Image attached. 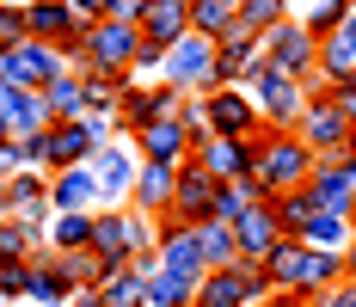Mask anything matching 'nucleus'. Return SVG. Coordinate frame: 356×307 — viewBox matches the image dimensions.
<instances>
[{
	"label": "nucleus",
	"mask_w": 356,
	"mask_h": 307,
	"mask_svg": "<svg viewBox=\"0 0 356 307\" xmlns=\"http://www.w3.org/2000/svg\"><path fill=\"white\" fill-rule=\"evenodd\" d=\"M270 271V289H295V295H325L332 283H344V252H325V246H307V239L283 234L264 258Z\"/></svg>",
	"instance_id": "1"
},
{
	"label": "nucleus",
	"mask_w": 356,
	"mask_h": 307,
	"mask_svg": "<svg viewBox=\"0 0 356 307\" xmlns=\"http://www.w3.org/2000/svg\"><path fill=\"white\" fill-rule=\"evenodd\" d=\"M314 160H320V154L295 136V129H264V136H258V172H252V178H258L264 197H283V191H301V184L314 178Z\"/></svg>",
	"instance_id": "2"
},
{
	"label": "nucleus",
	"mask_w": 356,
	"mask_h": 307,
	"mask_svg": "<svg viewBox=\"0 0 356 307\" xmlns=\"http://www.w3.org/2000/svg\"><path fill=\"white\" fill-rule=\"evenodd\" d=\"M117 123H123L117 111H86V117H68V123H49V129H43V172L86 166V160L111 141Z\"/></svg>",
	"instance_id": "3"
},
{
	"label": "nucleus",
	"mask_w": 356,
	"mask_h": 307,
	"mask_svg": "<svg viewBox=\"0 0 356 307\" xmlns=\"http://www.w3.org/2000/svg\"><path fill=\"white\" fill-rule=\"evenodd\" d=\"M154 246L147 234V215L142 209H105V215H92V258H99V271H129V258Z\"/></svg>",
	"instance_id": "4"
},
{
	"label": "nucleus",
	"mask_w": 356,
	"mask_h": 307,
	"mask_svg": "<svg viewBox=\"0 0 356 307\" xmlns=\"http://www.w3.org/2000/svg\"><path fill=\"white\" fill-rule=\"evenodd\" d=\"M252 104H258V117L270 123V129H295L301 123V111L314 104V86L307 80H295V74H277V68H258L246 80Z\"/></svg>",
	"instance_id": "5"
},
{
	"label": "nucleus",
	"mask_w": 356,
	"mask_h": 307,
	"mask_svg": "<svg viewBox=\"0 0 356 307\" xmlns=\"http://www.w3.org/2000/svg\"><path fill=\"white\" fill-rule=\"evenodd\" d=\"M295 136L307 141L320 160H338V154H356V117H344L332 93H314V104H307L301 123H295Z\"/></svg>",
	"instance_id": "6"
},
{
	"label": "nucleus",
	"mask_w": 356,
	"mask_h": 307,
	"mask_svg": "<svg viewBox=\"0 0 356 307\" xmlns=\"http://www.w3.org/2000/svg\"><path fill=\"white\" fill-rule=\"evenodd\" d=\"M258 43H264V68H277V74H295V80H307V74L320 68V37L307 31L301 19H283V25H270Z\"/></svg>",
	"instance_id": "7"
},
{
	"label": "nucleus",
	"mask_w": 356,
	"mask_h": 307,
	"mask_svg": "<svg viewBox=\"0 0 356 307\" xmlns=\"http://www.w3.org/2000/svg\"><path fill=\"white\" fill-rule=\"evenodd\" d=\"M136 56H142V25L99 19V25L86 31V68H99V74H136Z\"/></svg>",
	"instance_id": "8"
},
{
	"label": "nucleus",
	"mask_w": 356,
	"mask_h": 307,
	"mask_svg": "<svg viewBox=\"0 0 356 307\" xmlns=\"http://www.w3.org/2000/svg\"><path fill=\"white\" fill-rule=\"evenodd\" d=\"M56 74H68V68H62V49L43 43V37H25L19 49L0 56V80H6V86H25V93H43Z\"/></svg>",
	"instance_id": "9"
},
{
	"label": "nucleus",
	"mask_w": 356,
	"mask_h": 307,
	"mask_svg": "<svg viewBox=\"0 0 356 307\" xmlns=\"http://www.w3.org/2000/svg\"><path fill=\"white\" fill-rule=\"evenodd\" d=\"M166 86H178V93H191V86L215 93V37H203V31L178 37L166 49Z\"/></svg>",
	"instance_id": "10"
},
{
	"label": "nucleus",
	"mask_w": 356,
	"mask_h": 307,
	"mask_svg": "<svg viewBox=\"0 0 356 307\" xmlns=\"http://www.w3.org/2000/svg\"><path fill=\"white\" fill-rule=\"evenodd\" d=\"M203 117H209V136H264L270 129L258 117V104H252L246 86H215L209 99H203Z\"/></svg>",
	"instance_id": "11"
},
{
	"label": "nucleus",
	"mask_w": 356,
	"mask_h": 307,
	"mask_svg": "<svg viewBox=\"0 0 356 307\" xmlns=\"http://www.w3.org/2000/svg\"><path fill=\"white\" fill-rule=\"evenodd\" d=\"M215 191H221V178L203 172L197 160H184L178 166V191H172V221H184V228L215 221Z\"/></svg>",
	"instance_id": "12"
},
{
	"label": "nucleus",
	"mask_w": 356,
	"mask_h": 307,
	"mask_svg": "<svg viewBox=\"0 0 356 307\" xmlns=\"http://www.w3.org/2000/svg\"><path fill=\"white\" fill-rule=\"evenodd\" d=\"M197 166L215 172L221 184L252 178V172H258V136H209L203 148H197Z\"/></svg>",
	"instance_id": "13"
},
{
	"label": "nucleus",
	"mask_w": 356,
	"mask_h": 307,
	"mask_svg": "<svg viewBox=\"0 0 356 307\" xmlns=\"http://www.w3.org/2000/svg\"><path fill=\"white\" fill-rule=\"evenodd\" d=\"M258 68H264V43H258L252 31L234 25V31L215 43V86H246Z\"/></svg>",
	"instance_id": "14"
},
{
	"label": "nucleus",
	"mask_w": 356,
	"mask_h": 307,
	"mask_svg": "<svg viewBox=\"0 0 356 307\" xmlns=\"http://www.w3.org/2000/svg\"><path fill=\"white\" fill-rule=\"evenodd\" d=\"M136 148H142V160H154V166H184V160H197V136H191L178 117H160V123L136 129Z\"/></svg>",
	"instance_id": "15"
},
{
	"label": "nucleus",
	"mask_w": 356,
	"mask_h": 307,
	"mask_svg": "<svg viewBox=\"0 0 356 307\" xmlns=\"http://www.w3.org/2000/svg\"><path fill=\"white\" fill-rule=\"evenodd\" d=\"M160 271H178L191 276V283H203V271H209V258H203V239H197V228H184V221H172L166 215V228H160Z\"/></svg>",
	"instance_id": "16"
},
{
	"label": "nucleus",
	"mask_w": 356,
	"mask_h": 307,
	"mask_svg": "<svg viewBox=\"0 0 356 307\" xmlns=\"http://www.w3.org/2000/svg\"><path fill=\"white\" fill-rule=\"evenodd\" d=\"M307 191L320 197V209H338V215H350V209H356V154L314 160V178H307Z\"/></svg>",
	"instance_id": "17"
},
{
	"label": "nucleus",
	"mask_w": 356,
	"mask_h": 307,
	"mask_svg": "<svg viewBox=\"0 0 356 307\" xmlns=\"http://www.w3.org/2000/svg\"><path fill=\"white\" fill-rule=\"evenodd\" d=\"M178 104L184 93L178 86H123V99H117V117H123V129H147V123H160V117H178Z\"/></svg>",
	"instance_id": "18"
},
{
	"label": "nucleus",
	"mask_w": 356,
	"mask_h": 307,
	"mask_svg": "<svg viewBox=\"0 0 356 307\" xmlns=\"http://www.w3.org/2000/svg\"><path fill=\"white\" fill-rule=\"evenodd\" d=\"M234 234H240V258H252V265H264L270 258V246L283 239V221H277V203L264 197V203H252L240 221H234Z\"/></svg>",
	"instance_id": "19"
},
{
	"label": "nucleus",
	"mask_w": 356,
	"mask_h": 307,
	"mask_svg": "<svg viewBox=\"0 0 356 307\" xmlns=\"http://www.w3.org/2000/svg\"><path fill=\"white\" fill-rule=\"evenodd\" d=\"M314 74H320L314 93H325V86H338V80H350V74H356V6H350V19L320 43V68H314Z\"/></svg>",
	"instance_id": "20"
},
{
	"label": "nucleus",
	"mask_w": 356,
	"mask_h": 307,
	"mask_svg": "<svg viewBox=\"0 0 356 307\" xmlns=\"http://www.w3.org/2000/svg\"><path fill=\"white\" fill-rule=\"evenodd\" d=\"M136 172H142V154H123L117 141H105V148L92 154V178H99V197H105V203H123V197H129Z\"/></svg>",
	"instance_id": "21"
},
{
	"label": "nucleus",
	"mask_w": 356,
	"mask_h": 307,
	"mask_svg": "<svg viewBox=\"0 0 356 307\" xmlns=\"http://www.w3.org/2000/svg\"><path fill=\"white\" fill-rule=\"evenodd\" d=\"M172 191H178V166L142 160L136 184H129V203H142V215H172Z\"/></svg>",
	"instance_id": "22"
},
{
	"label": "nucleus",
	"mask_w": 356,
	"mask_h": 307,
	"mask_svg": "<svg viewBox=\"0 0 356 307\" xmlns=\"http://www.w3.org/2000/svg\"><path fill=\"white\" fill-rule=\"evenodd\" d=\"M92 203H105L99 197V178H92V160L86 166H68V172H49V209H92Z\"/></svg>",
	"instance_id": "23"
},
{
	"label": "nucleus",
	"mask_w": 356,
	"mask_h": 307,
	"mask_svg": "<svg viewBox=\"0 0 356 307\" xmlns=\"http://www.w3.org/2000/svg\"><path fill=\"white\" fill-rule=\"evenodd\" d=\"M25 25H31V37H43V43H62V37L86 31V19L74 13V0H31V6H25Z\"/></svg>",
	"instance_id": "24"
},
{
	"label": "nucleus",
	"mask_w": 356,
	"mask_h": 307,
	"mask_svg": "<svg viewBox=\"0 0 356 307\" xmlns=\"http://www.w3.org/2000/svg\"><path fill=\"white\" fill-rule=\"evenodd\" d=\"M184 31H191V0H147V13H142V37L147 43L172 49Z\"/></svg>",
	"instance_id": "25"
},
{
	"label": "nucleus",
	"mask_w": 356,
	"mask_h": 307,
	"mask_svg": "<svg viewBox=\"0 0 356 307\" xmlns=\"http://www.w3.org/2000/svg\"><path fill=\"white\" fill-rule=\"evenodd\" d=\"M6 203H13V215H25V221L37 228V221L49 215V178H43L37 166H19L13 178H6Z\"/></svg>",
	"instance_id": "26"
},
{
	"label": "nucleus",
	"mask_w": 356,
	"mask_h": 307,
	"mask_svg": "<svg viewBox=\"0 0 356 307\" xmlns=\"http://www.w3.org/2000/svg\"><path fill=\"white\" fill-rule=\"evenodd\" d=\"M0 123H6V136H43L56 117H49L43 93H25V86H13V104L0 111Z\"/></svg>",
	"instance_id": "27"
},
{
	"label": "nucleus",
	"mask_w": 356,
	"mask_h": 307,
	"mask_svg": "<svg viewBox=\"0 0 356 307\" xmlns=\"http://www.w3.org/2000/svg\"><path fill=\"white\" fill-rule=\"evenodd\" d=\"M191 307H252V295H246V283H240V271L221 265V271H203L197 301H191Z\"/></svg>",
	"instance_id": "28"
},
{
	"label": "nucleus",
	"mask_w": 356,
	"mask_h": 307,
	"mask_svg": "<svg viewBox=\"0 0 356 307\" xmlns=\"http://www.w3.org/2000/svg\"><path fill=\"white\" fill-rule=\"evenodd\" d=\"M43 104H49V117L56 123H68V117H86V74H56L49 86H43Z\"/></svg>",
	"instance_id": "29"
},
{
	"label": "nucleus",
	"mask_w": 356,
	"mask_h": 307,
	"mask_svg": "<svg viewBox=\"0 0 356 307\" xmlns=\"http://www.w3.org/2000/svg\"><path fill=\"white\" fill-rule=\"evenodd\" d=\"M234 25H240V6L234 0H191V31H203V37L221 43Z\"/></svg>",
	"instance_id": "30"
},
{
	"label": "nucleus",
	"mask_w": 356,
	"mask_h": 307,
	"mask_svg": "<svg viewBox=\"0 0 356 307\" xmlns=\"http://www.w3.org/2000/svg\"><path fill=\"white\" fill-rule=\"evenodd\" d=\"M270 203H277V221H283V234H307V221H314V215H320V197H314V191H307V184H301V191H283V197H270Z\"/></svg>",
	"instance_id": "31"
},
{
	"label": "nucleus",
	"mask_w": 356,
	"mask_h": 307,
	"mask_svg": "<svg viewBox=\"0 0 356 307\" xmlns=\"http://www.w3.org/2000/svg\"><path fill=\"white\" fill-rule=\"evenodd\" d=\"M197 239H203L209 271H221V265H240V234H234V221H203V228H197Z\"/></svg>",
	"instance_id": "32"
},
{
	"label": "nucleus",
	"mask_w": 356,
	"mask_h": 307,
	"mask_svg": "<svg viewBox=\"0 0 356 307\" xmlns=\"http://www.w3.org/2000/svg\"><path fill=\"white\" fill-rule=\"evenodd\" d=\"M350 234H356V221L350 215H338V209H320V215H314V221H307V246H325V252H344V246H350Z\"/></svg>",
	"instance_id": "33"
},
{
	"label": "nucleus",
	"mask_w": 356,
	"mask_h": 307,
	"mask_svg": "<svg viewBox=\"0 0 356 307\" xmlns=\"http://www.w3.org/2000/svg\"><path fill=\"white\" fill-rule=\"evenodd\" d=\"M25 295H31V301H74V283L62 276V265H56V258L43 252V265H37V271L25 276Z\"/></svg>",
	"instance_id": "34"
},
{
	"label": "nucleus",
	"mask_w": 356,
	"mask_h": 307,
	"mask_svg": "<svg viewBox=\"0 0 356 307\" xmlns=\"http://www.w3.org/2000/svg\"><path fill=\"white\" fill-rule=\"evenodd\" d=\"M252 203H264L258 178H234V184H221V191H215V221H240Z\"/></svg>",
	"instance_id": "35"
},
{
	"label": "nucleus",
	"mask_w": 356,
	"mask_h": 307,
	"mask_svg": "<svg viewBox=\"0 0 356 307\" xmlns=\"http://www.w3.org/2000/svg\"><path fill=\"white\" fill-rule=\"evenodd\" d=\"M49 239H56V252H86V246H92V209H68V215H56Z\"/></svg>",
	"instance_id": "36"
},
{
	"label": "nucleus",
	"mask_w": 356,
	"mask_h": 307,
	"mask_svg": "<svg viewBox=\"0 0 356 307\" xmlns=\"http://www.w3.org/2000/svg\"><path fill=\"white\" fill-rule=\"evenodd\" d=\"M99 295H105V307H147V276L111 271L105 283H99Z\"/></svg>",
	"instance_id": "37"
},
{
	"label": "nucleus",
	"mask_w": 356,
	"mask_h": 307,
	"mask_svg": "<svg viewBox=\"0 0 356 307\" xmlns=\"http://www.w3.org/2000/svg\"><path fill=\"white\" fill-rule=\"evenodd\" d=\"M191 301H197V283L178 271H160L147 283V307H191Z\"/></svg>",
	"instance_id": "38"
},
{
	"label": "nucleus",
	"mask_w": 356,
	"mask_h": 307,
	"mask_svg": "<svg viewBox=\"0 0 356 307\" xmlns=\"http://www.w3.org/2000/svg\"><path fill=\"white\" fill-rule=\"evenodd\" d=\"M37 228L31 221H0V265H25V258H37Z\"/></svg>",
	"instance_id": "39"
},
{
	"label": "nucleus",
	"mask_w": 356,
	"mask_h": 307,
	"mask_svg": "<svg viewBox=\"0 0 356 307\" xmlns=\"http://www.w3.org/2000/svg\"><path fill=\"white\" fill-rule=\"evenodd\" d=\"M283 19H289V0H240V31H252V37H264Z\"/></svg>",
	"instance_id": "40"
},
{
	"label": "nucleus",
	"mask_w": 356,
	"mask_h": 307,
	"mask_svg": "<svg viewBox=\"0 0 356 307\" xmlns=\"http://www.w3.org/2000/svg\"><path fill=\"white\" fill-rule=\"evenodd\" d=\"M123 86H129V74H99V68H86V111H117Z\"/></svg>",
	"instance_id": "41"
},
{
	"label": "nucleus",
	"mask_w": 356,
	"mask_h": 307,
	"mask_svg": "<svg viewBox=\"0 0 356 307\" xmlns=\"http://www.w3.org/2000/svg\"><path fill=\"white\" fill-rule=\"evenodd\" d=\"M350 6H356V0H320L314 13H301V25H307V31L325 43V37H332L338 25H344V19H350Z\"/></svg>",
	"instance_id": "42"
},
{
	"label": "nucleus",
	"mask_w": 356,
	"mask_h": 307,
	"mask_svg": "<svg viewBox=\"0 0 356 307\" xmlns=\"http://www.w3.org/2000/svg\"><path fill=\"white\" fill-rule=\"evenodd\" d=\"M31 37V25H25V6H0V56L6 49H19Z\"/></svg>",
	"instance_id": "43"
},
{
	"label": "nucleus",
	"mask_w": 356,
	"mask_h": 307,
	"mask_svg": "<svg viewBox=\"0 0 356 307\" xmlns=\"http://www.w3.org/2000/svg\"><path fill=\"white\" fill-rule=\"evenodd\" d=\"M147 0H105V19H117V25H142Z\"/></svg>",
	"instance_id": "44"
},
{
	"label": "nucleus",
	"mask_w": 356,
	"mask_h": 307,
	"mask_svg": "<svg viewBox=\"0 0 356 307\" xmlns=\"http://www.w3.org/2000/svg\"><path fill=\"white\" fill-rule=\"evenodd\" d=\"M314 307H356V283H332L325 295H314Z\"/></svg>",
	"instance_id": "45"
},
{
	"label": "nucleus",
	"mask_w": 356,
	"mask_h": 307,
	"mask_svg": "<svg viewBox=\"0 0 356 307\" xmlns=\"http://www.w3.org/2000/svg\"><path fill=\"white\" fill-rule=\"evenodd\" d=\"M25 265H0V295H25Z\"/></svg>",
	"instance_id": "46"
},
{
	"label": "nucleus",
	"mask_w": 356,
	"mask_h": 307,
	"mask_svg": "<svg viewBox=\"0 0 356 307\" xmlns=\"http://www.w3.org/2000/svg\"><path fill=\"white\" fill-rule=\"evenodd\" d=\"M325 93L338 99V111H344V117H356V74H350V80H338V86H325Z\"/></svg>",
	"instance_id": "47"
},
{
	"label": "nucleus",
	"mask_w": 356,
	"mask_h": 307,
	"mask_svg": "<svg viewBox=\"0 0 356 307\" xmlns=\"http://www.w3.org/2000/svg\"><path fill=\"white\" fill-rule=\"evenodd\" d=\"M258 307H314V295H295V289H270Z\"/></svg>",
	"instance_id": "48"
},
{
	"label": "nucleus",
	"mask_w": 356,
	"mask_h": 307,
	"mask_svg": "<svg viewBox=\"0 0 356 307\" xmlns=\"http://www.w3.org/2000/svg\"><path fill=\"white\" fill-rule=\"evenodd\" d=\"M74 13H80L86 25H99V19H105V0H74Z\"/></svg>",
	"instance_id": "49"
},
{
	"label": "nucleus",
	"mask_w": 356,
	"mask_h": 307,
	"mask_svg": "<svg viewBox=\"0 0 356 307\" xmlns=\"http://www.w3.org/2000/svg\"><path fill=\"white\" fill-rule=\"evenodd\" d=\"M74 307H105V295L99 289H74Z\"/></svg>",
	"instance_id": "50"
},
{
	"label": "nucleus",
	"mask_w": 356,
	"mask_h": 307,
	"mask_svg": "<svg viewBox=\"0 0 356 307\" xmlns=\"http://www.w3.org/2000/svg\"><path fill=\"white\" fill-rule=\"evenodd\" d=\"M344 283H356V234H350V246H344Z\"/></svg>",
	"instance_id": "51"
},
{
	"label": "nucleus",
	"mask_w": 356,
	"mask_h": 307,
	"mask_svg": "<svg viewBox=\"0 0 356 307\" xmlns=\"http://www.w3.org/2000/svg\"><path fill=\"white\" fill-rule=\"evenodd\" d=\"M0 221H13V203H6V178H0Z\"/></svg>",
	"instance_id": "52"
},
{
	"label": "nucleus",
	"mask_w": 356,
	"mask_h": 307,
	"mask_svg": "<svg viewBox=\"0 0 356 307\" xmlns=\"http://www.w3.org/2000/svg\"><path fill=\"white\" fill-rule=\"evenodd\" d=\"M289 6H320V0H289Z\"/></svg>",
	"instance_id": "53"
},
{
	"label": "nucleus",
	"mask_w": 356,
	"mask_h": 307,
	"mask_svg": "<svg viewBox=\"0 0 356 307\" xmlns=\"http://www.w3.org/2000/svg\"><path fill=\"white\" fill-rule=\"evenodd\" d=\"M6 141H13V136H6V123H0V148H6Z\"/></svg>",
	"instance_id": "54"
},
{
	"label": "nucleus",
	"mask_w": 356,
	"mask_h": 307,
	"mask_svg": "<svg viewBox=\"0 0 356 307\" xmlns=\"http://www.w3.org/2000/svg\"><path fill=\"white\" fill-rule=\"evenodd\" d=\"M350 221H356V209H350Z\"/></svg>",
	"instance_id": "55"
},
{
	"label": "nucleus",
	"mask_w": 356,
	"mask_h": 307,
	"mask_svg": "<svg viewBox=\"0 0 356 307\" xmlns=\"http://www.w3.org/2000/svg\"><path fill=\"white\" fill-rule=\"evenodd\" d=\"M234 6H240V0H234Z\"/></svg>",
	"instance_id": "56"
}]
</instances>
